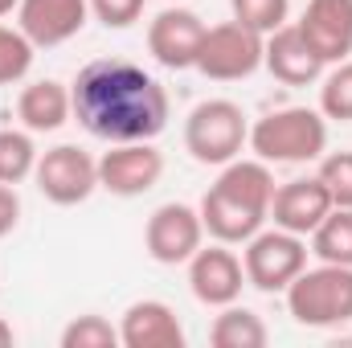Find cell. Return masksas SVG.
Here are the masks:
<instances>
[{"mask_svg": "<svg viewBox=\"0 0 352 348\" xmlns=\"http://www.w3.org/2000/svg\"><path fill=\"white\" fill-rule=\"evenodd\" d=\"M283 295H287V312L295 324L340 328L352 320V266H336V262L303 266Z\"/></svg>", "mask_w": 352, "mask_h": 348, "instance_id": "cell-4", "label": "cell"}, {"mask_svg": "<svg viewBox=\"0 0 352 348\" xmlns=\"http://www.w3.org/2000/svg\"><path fill=\"white\" fill-rule=\"evenodd\" d=\"M16 221H21V197H16L12 184H0V238L12 234Z\"/></svg>", "mask_w": 352, "mask_h": 348, "instance_id": "cell-28", "label": "cell"}, {"mask_svg": "<svg viewBox=\"0 0 352 348\" xmlns=\"http://www.w3.org/2000/svg\"><path fill=\"white\" fill-rule=\"evenodd\" d=\"M242 266H246V283L258 287L266 295L274 291H287L295 283V274L307 266V242L291 230H258L250 242H246V254H242Z\"/></svg>", "mask_w": 352, "mask_h": 348, "instance_id": "cell-7", "label": "cell"}, {"mask_svg": "<svg viewBox=\"0 0 352 348\" xmlns=\"http://www.w3.org/2000/svg\"><path fill=\"white\" fill-rule=\"evenodd\" d=\"M246 144L266 164H307L328 152V119L311 107H283L250 127Z\"/></svg>", "mask_w": 352, "mask_h": 348, "instance_id": "cell-3", "label": "cell"}, {"mask_svg": "<svg viewBox=\"0 0 352 348\" xmlns=\"http://www.w3.org/2000/svg\"><path fill=\"white\" fill-rule=\"evenodd\" d=\"M205 29H209V25H205L192 8L168 4V8L156 12L152 25H148V50H152V58H156L160 66H168V70H192Z\"/></svg>", "mask_w": 352, "mask_h": 348, "instance_id": "cell-12", "label": "cell"}, {"mask_svg": "<svg viewBox=\"0 0 352 348\" xmlns=\"http://www.w3.org/2000/svg\"><path fill=\"white\" fill-rule=\"evenodd\" d=\"M263 41H266L263 33L246 29L242 21L209 25L205 37H201L192 70H201L213 83H242V78H250L263 66Z\"/></svg>", "mask_w": 352, "mask_h": 348, "instance_id": "cell-6", "label": "cell"}, {"mask_svg": "<svg viewBox=\"0 0 352 348\" xmlns=\"http://www.w3.org/2000/svg\"><path fill=\"white\" fill-rule=\"evenodd\" d=\"M16 115L25 123V131H58L70 123L74 115V98H70V87L58 83V78H41V83H29L16 98Z\"/></svg>", "mask_w": 352, "mask_h": 348, "instance_id": "cell-18", "label": "cell"}, {"mask_svg": "<svg viewBox=\"0 0 352 348\" xmlns=\"http://www.w3.org/2000/svg\"><path fill=\"white\" fill-rule=\"evenodd\" d=\"M320 115L336 119V123H352V58L336 62L324 83H320Z\"/></svg>", "mask_w": 352, "mask_h": 348, "instance_id": "cell-22", "label": "cell"}, {"mask_svg": "<svg viewBox=\"0 0 352 348\" xmlns=\"http://www.w3.org/2000/svg\"><path fill=\"white\" fill-rule=\"evenodd\" d=\"M295 25L328 66L352 58V0H307Z\"/></svg>", "mask_w": 352, "mask_h": 348, "instance_id": "cell-14", "label": "cell"}, {"mask_svg": "<svg viewBox=\"0 0 352 348\" xmlns=\"http://www.w3.org/2000/svg\"><path fill=\"white\" fill-rule=\"evenodd\" d=\"M90 12L107 29H127L144 17V0H90Z\"/></svg>", "mask_w": 352, "mask_h": 348, "instance_id": "cell-27", "label": "cell"}, {"mask_svg": "<svg viewBox=\"0 0 352 348\" xmlns=\"http://www.w3.org/2000/svg\"><path fill=\"white\" fill-rule=\"evenodd\" d=\"M119 345L123 348H184V328L176 312L160 299H140L119 320Z\"/></svg>", "mask_w": 352, "mask_h": 348, "instance_id": "cell-17", "label": "cell"}, {"mask_svg": "<svg viewBox=\"0 0 352 348\" xmlns=\"http://www.w3.org/2000/svg\"><path fill=\"white\" fill-rule=\"evenodd\" d=\"M332 209H336V205H332L328 188L320 184V176L287 180V184H278L274 197H270V221H274L278 230L299 234V238H307Z\"/></svg>", "mask_w": 352, "mask_h": 348, "instance_id": "cell-15", "label": "cell"}, {"mask_svg": "<svg viewBox=\"0 0 352 348\" xmlns=\"http://www.w3.org/2000/svg\"><path fill=\"white\" fill-rule=\"evenodd\" d=\"M311 254L320 262L352 266V209H332L311 230Z\"/></svg>", "mask_w": 352, "mask_h": 348, "instance_id": "cell-20", "label": "cell"}, {"mask_svg": "<svg viewBox=\"0 0 352 348\" xmlns=\"http://www.w3.org/2000/svg\"><path fill=\"white\" fill-rule=\"evenodd\" d=\"M144 246L160 266H180L188 262L201 246H205V221L201 209L184 205V201H168L160 209H152L148 226H144Z\"/></svg>", "mask_w": 352, "mask_h": 348, "instance_id": "cell-10", "label": "cell"}, {"mask_svg": "<svg viewBox=\"0 0 352 348\" xmlns=\"http://www.w3.org/2000/svg\"><path fill=\"white\" fill-rule=\"evenodd\" d=\"M230 12L234 21H242L246 29L254 33H274L287 25V12H291V0H230Z\"/></svg>", "mask_w": 352, "mask_h": 348, "instance_id": "cell-24", "label": "cell"}, {"mask_svg": "<svg viewBox=\"0 0 352 348\" xmlns=\"http://www.w3.org/2000/svg\"><path fill=\"white\" fill-rule=\"evenodd\" d=\"M246 140H250V123L234 98H205L184 119V148L197 164L221 168L242 156Z\"/></svg>", "mask_w": 352, "mask_h": 348, "instance_id": "cell-5", "label": "cell"}, {"mask_svg": "<svg viewBox=\"0 0 352 348\" xmlns=\"http://www.w3.org/2000/svg\"><path fill=\"white\" fill-rule=\"evenodd\" d=\"M37 193L54 205H82L90 193L98 188V160L82 152L78 144H58L37 156Z\"/></svg>", "mask_w": 352, "mask_h": 348, "instance_id": "cell-8", "label": "cell"}, {"mask_svg": "<svg viewBox=\"0 0 352 348\" xmlns=\"http://www.w3.org/2000/svg\"><path fill=\"white\" fill-rule=\"evenodd\" d=\"M263 66L283 83V87H307L324 74V58L307 45V37L299 33V25H283L274 33H266L263 41Z\"/></svg>", "mask_w": 352, "mask_h": 348, "instance_id": "cell-16", "label": "cell"}, {"mask_svg": "<svg viewBox=\"0 0 352 348\" xmlns=\"http://www.w3.org/2000/svg\"><path fill=\"white\" fill-rule=\"evenodd\" d=\"M320 184L328 188L336 209H352V152H328L320 156Z\"/></svg>", "mask_w": 352, "mask_h": 348, "instance_id": "cell-26", "label": "cell"}, {"mask_svg": "<svg viewBox=\"0 0 352 348\" xmlns=\"http://www.w3.org/2000/svg\"><path fill=\"white\" fill-rule=\"evenodd\" d=\"M274 176L266 160H230L221 164V176L201 197V221L213 242L246 246L270 217Z\"/></svg>", "mask_w": 352, "mask_h": 348, "instance_id": "cell-2", "label": "cell"}, {"mask_svg": "<svg viewBox=\"0 0 352 348\" xmlns=\"http://www.w3.org/2000/svg\"><path fill=\"white\" fill-rule=\"evenodd\" d=\"M33 50L37 45L21 29L0 25V87H12V83H21L33 70Z\"/></svg>", "mask_w": 352, "mask_h": 348, "instance_id": "cell-23", "label": "cell"}, {"mask_svg": "<svg viewBox=\"0 0 352 348\" xmlns=\"http://www.w3.org/2000/svg\"><path fill=\"white\" fill-rule=\"evenodd\" d=\"M164 176V152L152 140L135 144H111V152L98 156V188L111 197H144Z\"/></svg>", "mask_w": 352, "mask_h": 348, "instance_id": "cell-9", "label": "cell"}, {"mask_svg": "<svg viewBox=\"0 0 352 348\" xmlns=\"http://www.w3.org/2000/svg\"><path fill=\"white\" fill-rule=\"evenodd\" d=\"M242 287H246V266H242V259L226 242L201 246L188 259V291H192L197 303H205V307H230V303H238Z\"/></svg>", "mask_w": 352, "mask_h": 348, "instance_id": "cell-11", "label": "cell"}, {"mask_svg": "<svg viewBox=\"0 0 352 348\" xmlns=\"http://www.w3.org/2000/svg\"><path fill=\"white\" fill-rule=\"evenodd\" d=\"M16 4H21V0H0V17H8V12H16Z\"/></svg>", "mask_w": 352, "mask_h": 348, "instance_id": "cell-30", "label": "cell"}, {"mask_svg": "<svg viewBox=\"0 0 352 348\" xmlns=\"http://www.w3.org/2000/svg\"><path fill=\"white\" fill-rule=\"evenodd\" d=\"M209 340L217 348H263L266 340H270V332H266V324H263L258 312L230 303V307H221V316L213 320Z\"/></svg>", "mask_w": 352, "mask_h": 348, "instance_id": "cell-19", "label": "cell"}, {"mask_svg": "<svg viewBox=\"0 0 352 348\" xmlns=\"http://www.w3.org/2000/svg\"><path fill=\"white\" fill-rule=\"evenodd\" d=\"M90 17V0H21L16 4V29L37 45L54 50L82 33Z\"/></svg>", "mask_w": 352, "mask_h": 348, "instance_id": "cell-13", "label": "cell"}, {"mask_svg": "<svg viewBox=\"0 0 352 348\" xmlns=\"http://www.w3.org/2000/svg\"><path fill=\"white\" fill-rule=\"evenodd\" d=\"M33 168H37L33 131L0 127V184H21L25 176H33Z\"/></svg>", "mask_w": 352, "mask_h": 348, "instance_id": "cell-21", "label": "cell"}, {"mask_svg": "<svg viewBox=\"0 0 352 348\" xmlns=\"http://www.w3.org/2000/svg\"><path fill=\"white\" fill-rule=\"evenodd\" d=\"M119 328L102 316H78L62 328V348H115Z\"/></svg>", "mask_w": 352, "mask_h": 348, "instance_id": "cell-25", "label": "cell"}, {"mask_svg": "<svg viewBox=\"0 0 352 348\" xmlns=\"http://www.w3.org/2000/svg\"><path fill=\"white\" fill-rule=\"evenodd\" d=\"M12 340H16V336H12V328H8V320L0 316V348H8Z\"/></svg>", "mask_w": 352, "mask_h": 348, "instance_id": "cell-29", "label": "cell"}, {"mask_svg": "<svg viewBox=\"0 0 352 348\" xmlns=\"http://www.w3.org/2000/svg\"><path fill=\"white\" fill-rule=\"evenodd\" d=\"M70 98L74 119L107 144L156 140L168 127V90L127 58H98L82 66Z\"/></svg>", "mask_w": 352, "mask_h": 348, "instance_id": "cell-1", "label": "cell"}]
</instances>
